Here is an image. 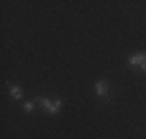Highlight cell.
<instances>
[{"instance_id": "obj_7", "label": "cell", "mask_w": 146, "mask_h": 139, "mask_svg": "<svg viewBox=\"0 0 146 139\" xmlns=\"http://www.w3.org/2000/svg\"><path fill=\"white\" fill-rule=\"evenodd\" d=\"M140 67H141V70H145V71H146V60H145V62H143V64H141V65H140Z\"/></svg>"}, {"instance_id": "obj_5", "label": "cell", "mask_w": 146, "mask_h": 139, "mask_svg": "<svg viewBox=\"0 0 146 139\" xmlns=\"http://www.w3.org/2000/svg\"><path fill=\"white\" fill-rule=\"evenodd\" d=\"M53 105H54V108H56V110H59V108H61V105H62V100L61 99H56Z\"/></svg>"}, {"instance_id": "obj_1", "label": "cell", "mask_w": 146, "mask_h": 139, "mask_svg": "<svg viewBox=\"0 0 146 139\" xmlns=\"http://www.w3.org/2000/svg\"><path fill=\"white\" fill-rule=\"evenodd\" d=\"M145 60H146V54H138V56H132V57H129V64L134 65V67L141 65Z\"/></svg>"}, {"instance_id": "obj_4", "label": "cell", "mask_w": 146, "mask_h": 139, "mask_svg": "<svg viewBox=\"0 0 146 139\" xmlns=\"http://www.w3.org/2000/svg\"><path fill=\"white\" fill-rule=\"evenodd\" d=\"M36 100H37V102H42V105H44L48 111H51V108H53V105H51V102H50L48 99H44V97H37Z\"/></svg>"}, {"instance_id": "obj_3", "label": "cell", "mask_w": 146, "mask_h": 139, "mask_svg": "<svg viewBox=\"0 0 146 139\" xmlns=\"http://www.w3.org/2000/svg\"><path fill=\"white\" fill-rule=\"evenodd\" d=\"M9 93H11L13 97H16V99H20V97H22V90H20L17 85H11V87H9Z\"/></svg>"}, {"instance_id": "obj_6", "label": "cell", "mask_w": 146, "mask_h": 139, "mask_svg": "<svg viewBox=\"0 0 146 139\" xmlns=\"http://www.w3.org/2000/svg\"><path fill=\"white\" fill-rule=\"evenodd\" d=\"M23 108H25L27 111H31V110H33V104H31V102H27L25 105H23Z\"/></svg>"}, {"instance_id": "obj_2", "label": "cell", "mask_w": 146, "mask_h": 139, "mask_svg": "<svg viewBox=\"0 0 146 139\" xmlns=\"http://www.w3.org/2000/svg\"><path fill=\"white\" fill-rule=\"evenodd\" d=\"M95 90H96V94L98 96H106L107 94V83L106 82H96L95 85Z\"/></svg>"}]
</instances>
